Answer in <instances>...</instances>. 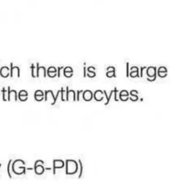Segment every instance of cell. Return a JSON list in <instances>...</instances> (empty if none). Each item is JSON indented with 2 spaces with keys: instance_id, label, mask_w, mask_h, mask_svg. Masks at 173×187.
<instances>
[{
  "instance_id": "6da1fadb",
  "label": "cell",
  "mask_w": 173,
  "mask_h": 187,
  "mask_svg": "<svg viewBox=\"0 0 173 187\" xmlns=\"http://www.w3.org/2000/svg\"><path fill=\"white\" fill-rule=\"evenodd\" d=\"M12 165V170L16 175H22L26 172V164L21 159H17Z\"/></svg>"
},
{
  "instance_id": "7a4b0ae2",
  "label": "cell",
  "mask_w": 173,
  "mask_h": 187,
  "mask_svg": "<svg viewBox=\"0 0 173 187\" xmlns=\"http://www.w3.org/2000/svg\"><path fill=\"white\" fill-rule=\"evenodd\" d=\"M78 164L75 160L68 159L66 161V174L67 175H74L78 172Z\"/></svg>"
},
{
  "instance_id": "3957f363",
  "label": "cell",
  "mask_w": 173,
  "mask_h": 187,
  "mask_svg": "<svg viewBox=\"0 0 173 187\" xmlns=\"http://www.w3.org/2000/svg\"><path fill=\"white\" fill-rule=\"evenodd\" d=\"M61 93V91H58L57 94H56V96H54L53 94V91H45V101L51 102V104L52 105H54L55 103L56 102V100L58 99V96L59 95V94Z\"/></svg>"
},
{
  "instance_id": "277c9868",
  "label": "cell",
  "mask_w": 173,
  "mask_h": 187,
  "mask_svg": "<svg viewBox=\"0 0 173 187\" xmlns=\"http://www.w3.org/2000/svg\"><path fill=\"white\" fill-rule=\"evenodd\" d=\"M146 74L148 75L147 80L149 81H153L156 78V68L155 67H149L146 69Z\"/></svg>"
},
{
  "instance_id": "5b68a950",
  "label": "cell",
  "mask_w": 173,
  "mask_h": 187,
  "mask_svg": "<svg viewBox=\"0 0 173 187\" xmlns=\"http://www.w3.org/2000/svg\"><path fill=\"white\" fill-rule=\"evenodd\" d=\"M43 164H44V162L42 160H37L35 162L34 169H35V172L37 175L40 176V175L44 173L45 168L43 167Z\"/></svg>"
},
{
  "instance_id": "8992f818",
  "label": "cell",
  "mask_w": 173,
  "mask_h": 187,
  "mask_svg": "<svg viewBox=\"0 0 173 187\" xmlns=\"http://www.w3.org/2000/svg\"><path fill=\"white\" fill-rule=\"evenodd\" d=\"M11 68H10V76L13 78H18L20 77V68L18 67H13V64L10 63Z\"/></svg>"
},
{
  "instance_id": "52a82bcc",
  "label": "cell",
  "mask_w": 173,
  "mask_h": 187,
  "mask_svg": "<svg viewBox=\"0 0 173 187\" xmlns=\"http://www.w3.org/2000/svg\"><path fill=\"white\" fill-rule=\"evenodd\" d=\"M7 91H8V101H17L18 100V94L15 90H10V87H7Z\"/></svg>"
},
{
  "instance_id": "ba28073f",
  "label": "cell",
  "mask_w": 173,
  "mask_h": 187,
  "mask_svg": "<svg viewBox=\"0 0 173 187\" xmlns=\"http://www.w3.org/2000/svg\"><path fill=\"white\" fill-rule=\"evenodd\" d=\"M65 167V162L64 161L59 160V159H55L53 160V174H56V170L63 168Z\"/></svg>"
},
{
  "instance_id": "9c48e42d",
  "label": "cell",
  "mask_w": 173,
  "mask_h": 187,
  "mask_svg": "<svg viewBox=\"0 0 173 187\" xmlns=\"http://www.w3.org/2000/svg\"><path fill=\"white\" fill-rule=\"evenodd\" d=\"M67 91V101H69V100H73V101H76V94L75 92V91L73 90H71L69 91V87H67L66 88Z\"/></svg>"
},
{
  "instance_id": "30bf717a",
  "label": "cell",
  "mask_w": 173,
  "mask_h": 187,
  "mask_svg": "<svg viewBox=\"0 0 173 187\" xmlns=\"http://www.w3.org/2000/svg\"><path fill=\"white\" fill-rule=\"evenodd\" d=\"M10 75V70L8 67L4 66L0 68V75L3 78H7Z\"/></svg>"
},
{
  "instance_id": "8fae6325",
  "label": "cell",
  "mask_w": 173,
  "mask_h": 187,
  "mask_svg": "<svg viewBox=\"0 0 173 187\" xmlns=\"http://www.w3.org/2000/svg\"><path fill=\"white\" fill-rule=\"evenodd\" d=\"M37 77H46V70L45 67H40L39 63H37Z\"/></svg>"
},
{
  "instance_id": "7c38bea8",
  "label": "cell",
  "mask_w": 173,
  "mask_h": 187,
  "mask_svg": "<svg viewBox=\"0 0 173 187\" xmlns=\"http://www.w3.org/2000/svg\"><path fill=\"white\" fill-rule=\"evenodd\" d=\"M83 99L85 101H91L93 98V93L89 90H86L84 92H83Z\"/></svg>"
},
{
  "instance_id": "4fadbf2b",
  "label": "cell",
  "mask_w": 173,
  "mask_h": 187,
  "mask_svg": "<svg viewBox=\"0 0 173 187\" xmlns=\"http://www.w3.org/2000/svg\"><path fill=\"white\" fill-rule=\"evenodd\" d=\"M157 71H158V76H160L161 78H164V77L166 76V75H167V69H166V67H165L164 66L160 67Z\"/></svg>"
},
{
  "instance_id": "5bb4252c",
  "label": "cell",
  "mask_w": 173,
  "mask_h": 187,
  "mask_svg": "<svg viewBox=\"0 0 173 187\" xmlns=\"http://www.w3.org/2000/svg\"><path fill=\"white\" fill-rule=\"evenodd\" d=\"M44 92L41 90H37L35 92V98L37 101H42L44 99Z\"/></svg>"
},
{
  "instance_id": "9a60e30c",
  "label": "cell",
  "mask_w": 173,
  "mask_h": 187,
  "mask_svg": "<svg viewBox=\"0 0 173 187\" xmlns=\"http://www.w3.org/2000/svg\"><path fill=\"white\" fill-rule=\"evenodd\" d=\"M129 92L126 91V90H123V91H120V94H119V97H120V100H122V101H127V100L129 99Z\"/></svg>"
},
{
  "instance_id": "2e32d148",
  "label": "cell",
  "mask_w": 173,
  "mask_h": 187,
  "mask_svg": "<svg viewBox=\"0 0 173 187\" xmlns=\"http://www.w3.org/2000/svg\"><path fill=\"white\" fill-rule=\"evenodd\" d=\"M18 96L21 101H26L28 99V92L27 91H25V90H21L18 94Z\"/></svg>"
},
{
  "instance_id": "e0dca14e",
  "label": "cell",
  "mask_w": 173,
  "mask_h": 187,
  "mask_svg": "<svg viewBox=\"0 0 173 187\" xmlns=\"http://www.w3.org/2000/svg\"><path fill=\"white\" fill-rule=\"evenodd\" d=\"M93 96H94L96 101H102L103 98H104V94L101 90H97V91H95Z\"/></svg>"
},
{
  "instance_id": "ac0fdd59",
  "label": "cell",
  "mask_w": 173,
  "mask_h": 187,
  "mask_svg": "<svg viewBox=\"0 0 173 187\" xmlns=\"http://www.w3.org/2000/svg\"><path fill=\"white\" fill-rule=\"evenodd\" d=\"M73 70L71 67H67L64 68V75L67 78H70L73 76Z\"/></svg>"
},
{
  "instance_id": "d6986e66",
  "label": "cell",
  "mask_w": 173,
  "mask_h": 187,
  "mask_svg": "<svg viewBox=\"0 0 173 187\" xmlns=\"http://www.w3.org/2000/svg\"><path fill=\"white\" fill-rule=\"evenodd\" d=\"M107 76L108 78H111V77H115V69L114 67H108L107 68Z\"/></svg>"
},
{
  "instance_id": "ffe728a7",
  "label": "cell",
  "mask_w": 173,
  "mask_h": 187,
  "mask_svg": "<svg viewBox=\"0 0 173 187\" xmlns=\"http://www.w3.org/2000/svg\"><path fill=\"white\" fill-rule=\"evenodd\" d=\"M47 73H48V76H50L51 78H53L56 75V73H57V70L55 67H50L48 68V71H47Z\"/></svg>"
},
{
  "instance_id": "44dd1931",
  "label": "cell",
  "mask_w": 173,
  "mask_h": 187,
  "mask_svg": "<svg viewBox=\"0 0 173 187\" xmlns=\"http://www.w3.org/2000/svg\"><path fill=\"white\" fill-rule=\"evenodd\" d=\"M138 91L136 90H132L130 91V96H129V99H130L132 101L135 102L138 100V96H137Z\"/></svg>"
},
{
  "instance_id": "7402d4cb",
  "label": "cell",
  "mask_w": 173,
  "mask_h": 187,
  "mask_svg": "<svg viewBox=\"0 0 173 187\" xmlns=\"http://www.w3.org/2000/svg\"><path fill=\"white\" fill-rule=\"evenodd\" d=\"M130 75L132 78H135V77H139V69L137 67H131V73Z\"/></svg>"
},
{
  "instance_id": "603a6c76",
  "label": "cell",
  "mask_w": 173,
  "mask_h": 187,
  "mask_svg": "<svg viewBox=\"0 0 173 187\" xmlns=\"http://www.w3.org/2000/svg\"><path fill=\"white\" fill-rule=\"evenodd\" d=\"M95 67H89L87 68V76L89 78H94L96 76V73H95Z\"/></svg>"
},
{
  "instance_id": "cb8c5ba5",
  "label": "cell",
  "mask_w": 173,
  "mask_h": 187,
  "mask_svg": "<svg viewBox=\"0 0 173 187\" xmlns=\"http://www.w3.org/2000/svg\"><path fill=\"white\" fill-rule=\"evenodd\" d=\"M2 98L4 101H8V91L5 89V87H3L2 89Z\"/></svg>"
},
{
  "instance_id": "d4e9b609",
  "label": "cell",
  "mask_w": 173,
  "mask_h": 187,
  "mask_svg": "<svg viewBox=\"0 0 173 187\" xmlns=\"http://www.w3.org/2000/svg\"><path fill=\"white\" fill-rule=\"evenodd\" d=\"M31 75L33 78H36L37 77V67L35 66L34 64H32L31 66Z\"/></svg>"
},
{
  "instance_id": "484cf974",
  "label": "cell",
  "mask_w": 173,
  "mask_h": 187,
  "mask_svg": "<svg viewBox=\"0 0 173 187\" xmlns=\"http://www.w3.org/2000/svg\"><path fill=\"white\" fill-rule=\"evenodd\" d=\"M103 93H104V94H105L106 98H107V102H106L104 103V104H105V105H107V104H108V103H109V102H110V98H111V96H112V94H113V93H114V91H113V90H112V91H110V95H109V96H107V92H106V91H103Z\"/></svg>"
},
{
  "instance_id": "4316f807",
  "label": "cell",
  "mask_w": 173,
  "mask_h": 187,
  "mask_svg": "<svg viewBox=\"0 0 173 187\" xmlns=\"http://www.w3.org/2000/svg\"><path fill=\"white\" fill-rule=\"evenodd\" d=\"M61 95H62V96H61V100H62V101H67V93L65 91L63 87L61 89Z\"/></svg>"
},
{
  "instance_id": "83f0119b",
  "label": "cell",
  "mask_w": 173,
  "mask_h": 187,
  "mask_svg": "<svg viewBox=\"0 0 173 187\" xmlns=\"http://www.w3.org/2000/svg\"><path fill=\"white\" fill-rule=\"evenodd\" d=\"M12 164V160H10L8 164H7V173H8V176L10 178H12V176H11V172H10V166Z\"/></svg>"
},
{
  "instance_id": "f1b7e54d",
  "label": "cell",
  "mask_w": 173,
  "mask_h": 187,
  "mask_svg": "<svg viewBox=\"0 0 173 187\" xmlns=\"http://www.w3.org/2000/svg\"><path fill=\"white\" fill-rule=\"evenodd\" d=\"M83 92V91H82V90L78 91V92H77V94H76V100L79 101V100H80V94H82Z\"/></svg>"
},
{
  "instance_id": "f546056e",
  "label": "cell",
  "mask_w": 173,
  "mask_h": 187,
  "mask_svg": "<svg viewBox=\"0 0 173 187\" xmlns=\"http://www.w3.org/2000/svg\"><path fill=\"white\" fill-rule=\"evenodd\" d=\"M146 67H141L140 68V77H143V70H146Z\"/></svg>"
},
{
  "instance_id": "4dcf8cb0",
  "label": "cell",
  "mask_w": 173,
  "mask_h": 187,
  "mask_svg": "<svg viewBox=\"0 0 173 187\" xmlns=\"http://www.w3.org/2000/svg\"><path fill=\"white\" fill-rule=\"evenodd\" d=\"M113 91H114V94H115V101H118V99L117 96H118V91L117 89L116 88H115V89H114Z\"/></svg>"
},
{
  "instance_id": "1f68e13d",
  "label": "cell",
  "mask_w": 173,
  "mask_h": 187,
  "mask_svg": "<svg viewBox=\"0 0 173 187\" xmlns=\"http://www.w3.org/2000/svg\"><path fill=\"white\" fill-rule=\"evenodd\" d=\"M64 68H65L64 67H58V77L61 76V70H62Z\"/></svg>"
},
{
  "instance_id": "d6a6232c",
  "label": "cell",
  "mask_w": 173,
  "mask_h": 187,
  "mask_svg": "<svg viewBox=\"0 0 173 187\" xmlns=\"http://www.w3.org/2000/svg\"><path fill=\"white\" fill-rule=\"evenodd\" d=\"M129 76V64L126 63V77Z\"/></svg>"
},
{
  "instance_id": "836d02e7",
  "label": "cell",
  "mask_w": 173,
  "mask_h": 187,
  "mask_svg": "<svg viewBox=\"0 0 173 187\" xmlns=\"http://www.w3.org/2000/svg\"><path fill=\"white\" fill-rule=\"evenodd\" d=\"M78 162H79L80 166H81V172H80V176H79V178H81V176H82V173H83V164H82V162H81V160H79Z\"/></svg>"
},
{
  "instance_id": "e575fe53",
  "label": "cell",
  "mask_w": 173,
  "mask_h": 187,
  "mask_svg": "<svg viewBox=\"0 0 173 187\" xmlns=\"http://www.w3.org/2000/svg\"><path fill=\"white\" fill-rule=\"evenodd\" d=\"M86 67H84V68H83V77H86Z\"/></svg>"
},
{
  "instance_id": "d590c367",
  "label": "cell",
  "mask_w": 173,
  "mask_h": 187,
  "mask_svg": "<svg viewBox=\"0 0 173 187\" xmlns=\"http://www.w3.org/2000/svg\"><path fill=\"white\" fill-rule=\"evenodd\" d=\"M1 167H2V164H0V168H1Z\"/></svg>"
}]
</instances>
